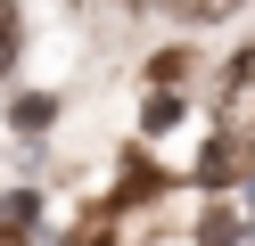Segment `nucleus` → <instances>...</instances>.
Masks as SVG:
<instances>
[{
    "label": "nucleus",
    "mask_w": 255,
    "mask_h": 246,
    "mask_svg": "<svg viewBox=\"0 0 255 246\" xmlns=\"http://www.w3.org/2000/svg\"><path fill=\"white\" fill-rule=\"evenodd\" d=\"M17 41H25V25H17V0H0V74L17 66Z\"/></svg>",
    "instance_id": "obj_1"
},
{
    "label": "nucleus",
    "mask_w": 255,
    "mask_h": 246,
    "mask_svg": "<svg viewBox=\"0 0 255 246\" xmlns=\"http://www.w3.org/2000/svg\"><path fill=\"white\" fill-rule=\"evenodd\" d=\"M173 115H181V98H173V90H156V98H148V131H165Z\"/></svg>",
    "instance_id": "obj_2"
},
{
    "label": "nucleus",
    "mask_w": 255,
    "mask_h": 246,
    "mask_svg": "<svg viewBox=\"0 0 255 246\" xmlns=\"http://www.w3.org/2000/svg\"><path fill=\"white\" fill-rule=\"evenodd\" d=\"M124 8H156V0H124Z\"/></svg>",
    "instance_id": "obj_3"
}]
</instances>
